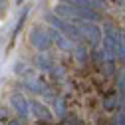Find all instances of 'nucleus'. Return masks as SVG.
<instances>
[{"instance_id": "f03ea898", "label": "nucleus", "mask_w": 125, "mask_h": 125, "mask_svg": "<svg viewBox=\"0 0 125 125\" xmlns=\"http://www.w3.org/2000/svg\"><path fill=\"white\" fill-rule=\"evenodd\" d=\"M32 111H34V115L40 119V121H50L52 119V115H50V111H48V109H46L44 105H40V103H32Z\"/></svg>"}, {"instance_id": "39448f33", "label": "nucleus", "mask_w": 125, "mask_h": 125, "mask_svg": "<svg viewBox=\"0 0 125 125\" xmlns=\"http://www.w3.org/2000/svg\"><path fill=\"white\" fill-rule=\"evenodd\" d=\"M103 105H105V109H107V111H111V109H115L117 101H115V97H107V101H105Z\"/></svg>"}, {"instance_id": "423d86ee", "label": "nucleus", "mask_w": 125, "mask_h": 125, "mask_svg": "<svg viewBox=\"0 0 125 125\" xmlns=\"http://www.w3.org/2000/svg\"><path fill=\"white\" fill-rule=\"evenodd\" d=\"M8 125H22V123H20V121H10Z\"/></svg>"}, {"instance_id": "7ed1b4c3", "label": "nucleus", "mask_w": 125, "mask_h": 125, "mask_svg": "<svg viewBox=\"0 0 125 125\" xmlns=\"http://www.w3.org/2000/svg\"><path fill=\"white\" fill-rule=\"evenodd\" d=\"M56 113H58L60 117H66V103L62 101V99L56 101Z\"/></svg>"}, {"instance_id": "20e7f679", "label": "nucleus", "mask_w": 125, "mask_h": 125, "mask_svg": "<svg viewBox=\"0 0 125 125\" xmlns=\"http://www.w3.org/2000/svg\"><path fill=\"white\" fill-rule=\"evenodd\" d=\"M111 125H125V111L117 113V115L111 119Z\"/></svg>"}, {"instance_id": "f257e3e1", "label": "nucleus", "mask_w": 125, "mask_h": 125, "mask_svg": "<svg viewBox=\"0 0 125 125\" xmlns=\"http://www.w3.org/2000/svg\"><path fill=\"white\" fill-rule=\"evenodd\" d=\"M12 105H14L16 113H18L22 119L28 117V113H30V103L26 101V97H22V95H14V97H12Z\"/></svg>"}]
</instances>
